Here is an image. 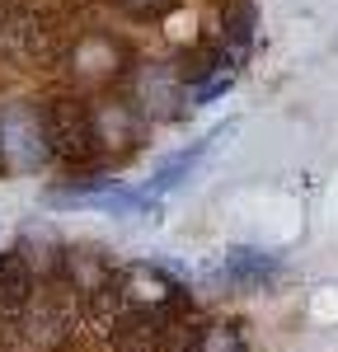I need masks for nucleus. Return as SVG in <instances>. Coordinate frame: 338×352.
Listing matches in <instances>:
<instances>
[{
	"mask_svg": "<svg viewBox=\"0 0 338 352\" xmlns=\"http://www.w3.org/2000/svg\"><path fill=\"white\" fill-rule=\"evenodd\" d=\"M197 352H240V333H235L230 324L202 329V338H197Z\"/></svg>",
	"mask_w": 338,
	"mask_h": 352,
	"instance_id": "0eeeda50",
	"label": "nucleus"
},
{
	"mask_svg": "<svg viewBox=\"0 0 338 352\" xmlns=\"http://www.w3.org/2000/svg\"><path fill=\"white\" fill-rule=\"evenodd\" d=\"M212 141H216V136H207V141H197V146H188V151H179V155H169V160L160 164L155 174H150V184H146V197H160V192H169L174 184H183V179L193 174V164L202 160L207 151H212Z\"/></svg>",
	"mask_w": 338,
	"mask_h": 352,
	"instance_id": "7ed1b4c3",
	"label": "nucleus"
},
{
	"mask_svg": "<svg viewBox=\"0 0 338 352\" xmlns=\"http://www.w3.org/2000/svg\"><path fill=\"white\" fill-rule=\"evenodd\" d=\"M197 338H202V329L174 315V320H160V333H155V352H197Z\"/></svg>",
	"mask_w": 338,
	"mask_h": 352,
	"instance_id": "39448f33",
	"label": "nucleus"
},
{
	"mask_svg": "<svg viewBox=\"0 0 338 352\" xmlns=\"http://www.w3.org/2000/svg\"><path fill=\"white\" fill-rule=\"evenodd\" d=\"M273 272H278V258L263 249H230L225 254V277L235 287H263Z\"/></svg>",
	"mask_w": 338,
	"mask_h": 352,
	"instance_id": "f03ea898",
	"label": "nucleus"
},
{
	"mask_svg": "<svg viewBox=\"0 0 338 352\" xmlns=\"http://www.w3.org/2000/svg\"><path fill=\"white\" fill-rule=\"evenodd\" d=\"M43 141H47V151L56 160H66V164H84V160H94V151H99L94 118L76 99H52L47 104V113H43Z\"/></svg>",
	"mask_w": 338,
	"mask_h": 352,
	"instance_id": "f257e3e1",
	"label": "nucleus"
},
{
	"mask_svg": "<svg viewBox=\"0 0 338 352\" xmlns=\"http://www.w3.org/2000/svg\"><path fill=\"white\" fill-rule=\"evenodd\" d=\"M28 292H33V272L19 254H0V310L14 315L19 305H28Z\"/></svg>",
	"mask_w": 338,
	"mask_h": 352,
	"instance_id": "20e7f679",
	"label": "nucleus"
},
{
	"mask_svg": "<svg viewBox=\"0 0 338 352\" xmlns=\"http://www.w3.org/2000/svg\"><path fill=\"white\" fill-rule=\"evenodd\" d=\"M225 38L235 43V52L249 47V38H254V5H249V0L225 5Z\"/></svg>",
	"mask_w": 338,
	"mask_h": 352,
	"instance_id": "423d86ee",
	"label": "nucleus"
}]
</instances>
